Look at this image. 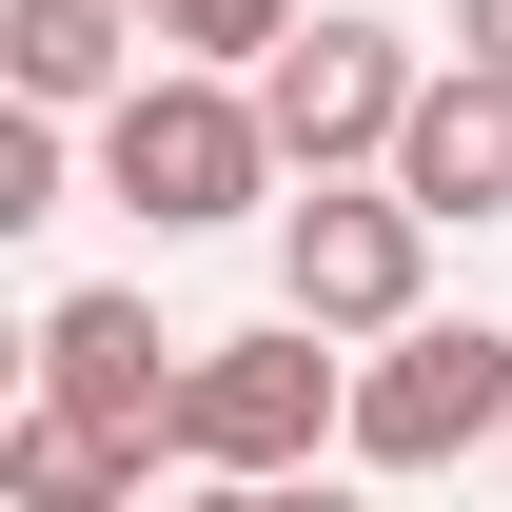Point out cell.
<instances>
[{
  "label": "cell",
  "instance_id": "cell-1",
  "mask_svg": "<svg viewBox=\"0 0 512 512\" xmlns=\"http://www.w3.org/2000/svg\"><path fill=\"white\" fill-rule=\"evenodd\" d=\"M276 178H296V158H276V119H256L237 60H158V79L99 99V197L158 217V237H217V217H256Z\"/></svg>",
  "mask_w": 512,
  "mask_h": 512
},
{
  "label": "cell",
  "instance_id": "cell-2",
  "mask_svg": "<svg viewBox=\"0 0 512 512\" xmlns=\"http://www.w3.org/2000/svg\"><path fill=\"white\" fill-rule=\"evenodd\" d=\"M316 453H355V375H335V316H276L256 335H197L178 375V473H217V493H276V473H316Z\"/></svg>",
  "mask_w": 512,
  "mask_h": 512
},
{
  "label": "cell",
  "instance_id": "cell-3",
  "mask_svg": "<svg viewBox=\"0 0 512 512\" xmlns=\"http://www.w3.org/2000/svg\"><path fill=\"white\" fill-rule=\"evenodd\" d=\"M434 197L394 178H316V197H276V296H296V316H335V335H394V316H434Z\"/></svg>",
  "mask_w": 512,
  "mask_h": 512
},
{
  "label": "cell",
  "instance_id": "cell-4",
  "mask_svg": "<svg viewBox=\"0 0 512 512\" xmlns=\"http://www.w3.org/2000/svg\"><path fill=\"white\" fill-rule=\"evenodd\" d=\"M512 434V335L493 316H394L355 355V473H453Z\"/></svg>",
  "mask_w": 512,
  "mask_h": 512
},
{
  "label": "cell",
  "instance_id": "cell-5",
  "mask_svg": "<svg viewBox=\"0 0 512 512\" xmlns=\"http://www.w3.org/2000/svg\"><path fill=\"white\" fill-rule=\"evenodd\" d=\"M414 40L394 20H296L276 60H256V119H276V158L296 178H355V158H394V119H414Z\"/></svg>",
  "mask_w": 512,
  "mask_h": 512
},
{
  "label": "cell",
  "instance_id": "cell-6",
  "mask_svg": "<svg viewBox=\"0 0 512 512\" xmlns=\"http://www.w3.org/2000/svg\"><path fill=\"white\" fill-rule=\"evenodd\" d=\"M20 375H40V414H79V434H119V453H178V375H197V355L158 335V296H60Z\"/></svg>",
  "mask_w": 512,
  "mask_h": 512
},
{
  "label": "cell",
  "instance_id": "cell-7",
  "mask_svg": "<svg viewBox=\"0 0 512 512\" xmlns=\"http://www.w3.org/2000/svg\"><path fill=\"white\" fill-rule=\"evenodd\" d=\"M394 178L434 197V217H512V79L493 60H434L414 119H394Z\"/></svg>",
  "mask_w": 512,
  "mask_h": 512
},
{
  "label": "cell",
  "instance_id": "cell-8",
  "mask_svg": "<svg viewBox=\"0 0 512 512\" xmlns=\"http://www.w3.org/2000/svg\"><path fill=\"white\" fill-rule=\"evenodd\" d=\"M138 40H158V0H20V20H0V79L60 99V119H99L138 79Z\"/></svg>",
  "mask_w": 512,
  "mask_h": 512
},
{
  "label": "cell",
  "instance_id": "cell-9",
  "mask_svg": "<svg viewBox=\"0 0 512 512\" xmlns=\"http://www.w3.org/2000/svg\"><path fill=\"white\" fill-rule=\"evenodd\" d=\"M158 453H119V434H79V414H20L0 434V512H119Z\"/></svg>",
  "mask_w": 512,
  "mask_h": 512
},
{
  "label": "cell",
  "instance_id": "cell-10",
  "mask_svg": "<svg viewBox=\"0 0 512 512\" xmlns=\"http://www.w3.org/2000/svg\"><path fill=\"white\" fill-rule=\"evenodd\" d=\"M276 40H296V0H158V60H276Z\"/></svg>",
  "mask_w": 512,
  "mask_h": 512
},
{
  "label": "cell",
  "instance_id": "cell-11",
  "mask_svg": "<svg viewBox=\"0 0 512 512\" xmlns=\"http://www.w3.org/2000/svg\"><path fill=\"white\" fill-rule=\"evenodd\" d=\"M20 217H60V99L0 119V237H20Z\"/></svg>",
  "mask_w": 512,
  "mask_h": 512
},
{
  "label": "cell",
  "instance_id": "cell-12",
  "mask_svg": "<svg viewBox=\"0 0 512 512\" xmlns=\"http://www.w3.org/2000/svg\"><path fill=\"white\" fill-rule=\"evenodd\" d=\"M453 60H493V79H512V0H453Z\"/></svg>",
  "mask_w": 512,
  "mask_h": 512
},
{
  "label": "cell",
  "instance_id": "cell-13",
  "mask_svg": "<svg viewBox=\"0 0 512 512\" xmlns=\"http://www.w3.org/2000/svg\"><path fill=\"white\" fill-rule=\"evenodd\" d=\"M493 473H512V434H493Z\"/></svg>",
  "mask_w": 512,
  "mask_h": 512
}]
</instances>
